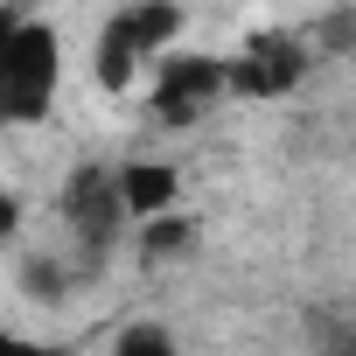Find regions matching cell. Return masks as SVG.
<instances>
[{"label":"cell","instance_id":"ba28073f","mask_svg":"<svg viewBox=\"0 0 356 356\" xmlns=\"http://www.w3.org/2000/svg\"><path fill=\"white\" fill-rule=\"evenodd\" d=\"M189 245H196V217H189V210H175V217H161V224H140V231H133V252H140L147 266L182 259Z\"/></svg>","mask_w":356,"mask_h":356},{"label":"cell","instance_id":"3957f363","mask_svg":"<svg viewBox=\"0 0 356 356\" xmlns=\"http://www.w3.org/2000/svg\"><path fill=\"white\" fill-rule=\"evenodd\" d=\"M182 29H189V15H182V8H168V0L119 8V15L98 29V42H91V70H98V84H105L112 98L133 91L140 77H154L175 49H182Z\"/></svg>","mask_w":356,"mask_h":356},{"label":"cell","instance_id":"9c48e42d","mask_svg":"<svg viewBox=\"0 0 356 356\" xmlns=\"http://www.w3.org/2000/svg\"><path fill=\"white\" fill-rule=\"evenodd\" d=\"M0 356H77V342H63V335H29V328H8V335H0Z\"/></svg>","mask_w":356,"mask_h":356},{"label":"cell","instance_id":"277c9868","mask_svg":"<svg viewBox=\"0 0 356 356\" xmlns=\"http://www.w3.org/2000/svg\"><path fill=\"white\" fill-rule=\"evenodd\" d=\"M224 98H238V84H231V56L175 49V56L147 77V112H154L161 126H203Z\"/></svg>","mask_w":356,"mask_h":356},{"label":"cell","instance_id":"5b68a950","mask_svg":"<svg viewBox=\"0 0 356 356\" xmlns=\"http://www.w3.org/2000/svg\"><path fill=\"white\" fill-rule=\"evenodd\" d=\"M300 77H307V49H300L293 35H266V42H252V49L231 56L238 98H280V91H293Z\"/></svg>","mask_w":356,"mask_h":356},{"label":"cell","instance_id":"8992f818","mask_svg":"<svg viewBox=\"0 0 356 356\" xmlns=\"http://www.w3.org/2000/svg\"><path fill=\"white\" fill-rule=\"evenodd\" d=\"M119 196L133 210V231L140 224H161L182 210V175H175V161H154V154H133L119 161Z\"/></svg>","mask_w":356,"mask_h":356},{"label":"cell","instance_id":"6da1fadb","mask_svg":"<svg viewBox=\"0 0 356 356\" xmlns=\"http://www.w3.org/2000/svg\"><path fill=\"white\" fill-rule=\"evenodd\" d=\"M63 91V35L35 8L0 15V119L8 126H42Z\"/></svg>","mask_w":356,"mask_h":356},{"label":"cell","instance_id":"52a82bcc","mask_svg":"<svg viewBox=\"0 0 356 356\" xmlns=\"http://www.w3.org/2000/svg\"><path fill=\"white\" fill-rule=\"evenodd\" d=\"M105 356H182V335H175L168 321H154V314H133V321L112 328Z\"/></svg>","mask_w":356,"mask_h":356},{"label":"cell","instance_id":"7a4b0ae2","mask_svg":"<svg viewBox=\"0 0 356 356\" xmlns=\"http://www.w3.org/2000/svg\"><path fill=\"white\" fill-rule=\"evenodd\" d=\"M56 238L77 252V266H105L126 238H133V210L119 196V161H77L63 175V189L49 203Z\"/></svg>","mask_w":356,"mask_h":356}]
</instances>
